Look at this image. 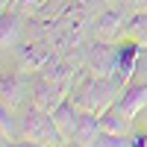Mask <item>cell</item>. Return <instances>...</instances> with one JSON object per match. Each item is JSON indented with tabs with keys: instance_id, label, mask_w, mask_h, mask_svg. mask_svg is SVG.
<instances>
[{
	"instance_id": "6da1fadb",
	"label": "cell",
	"mask_w": 147,
	"mask_h": 147,
	"mask_svg": "<svg viewBox=\"0 0 147 147\" xmlns=\"http://www.w3.org/2000/svg\"><path fill=\"white\" fill-rule=\"evenodd\" d=\"M121 85L115 77H100V74H91L88 68L77 74L74 80V88H71V97L82 112H94V115H103L109 106L118 100L121 94Z\"/></svg>"
},
{
	"instance_id": "7a4b0ae2",
	"label": "cell",
	"mask_w": 147,
	"mask_h": 147,
	"mask_svg": "<svg viewBox=\"0 0 147 147\" xmlns=\"http://www.w3.org/2000/svg\"><path fill=\"white\" fill-rule=\"evenodd\" d=\"M21 138L30 141V144H65L62 132H59L56 121H53V112H44L38 106H30V112L21 118Z\"/></svg>"
},
{
	"instance_id": "3957f363",
	"label": "cell",
	"mask_w": 147,
	"mask_h": 147,
	"mask_svg": "<svg viewBox=\"0 0 147 147\" xmlns=\"http://www.w3.org/2000/svg\"><path fill=\"white\" fill-rule=\"evenodd\" d=\"M15 53H18V65L27 71V74H38V71H44V68H50L56 59L62 56L47 38H30V41H21V44L15 47Z\"/></svg>"
},
{
	"instance_id": "277c9868",
	"label": "cell",
	"mask_w": 147,
	"mask_h": 147,
	"mask_svg": "<svg viewBox=\"0 0 147 147\" xmlns=\"http://www.w3.org/2000/svg\"><path fill=\"white\" fill-rule=\"evenodd\" d=\"M82 65L88 68L91 74H100V77H115V74H118V41L91 38L88 44H85Z\"/></svg>"
},
{
	"instance_id": "5b68a950",
	"label": "cell",
	"mask_w": 147,
	"mask_h": 147,
	"mask_svg": "<svg viewBox=\"0 0 147 147\" xmlns=\"http://www.w3.org/2000/svg\"><path fill=\"white\" fill-rule=\"evenodd\" d=\"M30 88H32V106L44 109V112H53L65 97H71L74 85H65V82H59V80H50L47 74H32Z\"/></svg>"
},
{
	"instance_id": "8992f818",
	"label": "cell",
	"mask_w": 147,
	"mask_h": 147,
	"mask_svg": "<svg viewBox=\"0 0 147 147\" xmlns=\"http://www.w3.org/2000/svg\"><path fill=\"white\" fill-rule=\"evenodd\" d=\"M127 21H129V12L121 6V3H112L109 9H103L100 15L94 18L91 32H94V38H103V41H118L121 35H124Z\"/></svg>"
},
{
	"instance_id": "52a82bcc",
	"label": "cell",
	"mask_w": 147,
	"mask_h": 147,
	"mask_svg": "<svg viewBox=\"0 0 147 147\" xmlns=\"http://www.w3.org/2000/svg\"><path fill=\"white\" fill-rule=\"evenodd\" d=\"M30 82H32V74H27L21 65L12 68V71H3V80H0V103L15 109L21 103V97H24Z\"/></svg>"
},
{
	"instance_id": "ba28073f",
	"label": "cell",
	"mask_w": 147,
	"mask_h": 147,
	"mask_svg": "<svg viewBox=\"0 0 147 147\" xmlns=\"http://www.w3.org/2000/svg\"><path fill=\"white\" fill-rule=\"evenodd\" d=\"M112 106H115L124 118L136 121V115H138L141 109L147 106V82H132V80H129L124 88H121L118 100H115Z\"/></svg>"
},
{
	"instance_id": "9c48e42d",
	"label": "cell",
	"mask_w": 147,
	"mask_h": 147,
	"mask_svg": "<svg viewBox=\"0 0 147 147\" xmlns=\"http://www.w3.org/2000/svg\"><path fill=\"white\" fill-rule=\"evenodd\" d=\"M138 53H141V44H138V41L127 38V35H121V38H118V74H115V80H118L121 85H127V82L132 80Z\"/></svg>"
},
{
	"instance_id": "30bf717a",
	"label": "cell",
	"mask_w": 147,
	"mask_h": 147,
	"mask_svg": "<svg viewBox=\"0 0 147 147\" xmlns=\"http://www.w3.org/2000/svg\"><path fill=\"white\" fill-rule=\"evenodd\" d=\"M80 115H82V109L74 103V97H65L62 103H59L53 109V121H56V127L59 132H62V138L65 144L74 141V136H77V127H80Z\"/></svg>"
},
{
	"instance_id": "8fae6325",
	"label": "cell",
	"mask_w": 147,
	"mask_h": 147,
	"mask_svg": "<svg viewBox=\"0 0 147 147\" xmlns=\"http://www.w3.org/2000/svg\"><path fill=\"white\" fill-rule=\"evenodd\" d=\"M24 21L27 18L18 9H3V15H0V41H3V47H18L21 44V32L27 27Z\"/></svg>"
},
{
	"instance_id": "7c38bea8",
	"label": "cell",
	"mask_w": 147,
	"mask_h": 147,
	"mask_svg": "<svg viewBox=\"0 0 147 147\" xmlns=\"http://www.w3.org/2000/svg\"><path fill=\"white\" fill-rule=\"evenodd\" d=\"M97 136H100V115H94V112H82V115H80L77 136H74L71 144L88 147V144H97Z\"/></svg>"
},
{
	"instance_id": "4fadbf2b",
	"label": "cell",
	"mask_w": 147,
	"mask_h": 147,
	"mask_svg": "<svg viewBox=\"0 0 147 147\" xmlns=\"http://www.w3.org/2000/svg\"><path fill=\"white\" fill-rule=\"evenodd\" d=\"M100 129L103 132H112V136H129V132H132V121L124 118L115 106H109L106 112L100 115Z\"/></svg>"
},
{
	"instance_id": "5bb4252c",
	"label": "cell",
	"mask_w": 147,
	"mask_h": 147,
	"mask_svg": "<svg viewBox=\"0 0 147 147\" xmlns=\"http://www.w3.org/2000/svg\"><path fill=\"white\" fill-rule=\"evenodd\" d=\"M21 132H15V109L0 103V144H18Z\"/></svg>"
},
{
	"instance_id": "9a60e30c",
	"label": "cell",
	"mask_w": 147,
	"mask_h": 147,
	"mask_svg": "<svg viewBox=\"0 0 147 147\" xmlns=\"http://www.w3.org/2000/svg\"><path fill=\"white\" fill-rule=\"evenodd\" d=\"M124 35L138 41L141 47H147V12H132L127 27H124Z\"/></svg>"
},
{
	"instance_id": "2e32d148",
	"label": "cell",
	"mask_w": 147,
	"mask_h": 147,
	"mask_svg": "<svg viewBox=\"0 0 147 147\" xmlns=\"http://www.w3.org/2000/svg\"><path fill=\"white\" fill-rule=\"evenodd\" d=\"M129 144L144 147V144H147V132H129Z\"/></svg>"
},
{
	"instance_id": "e0dca14e",
	"label": "cell",
	"mask_w": 147,
	"mask_h": 147,
	"mask_svg": "<svg viewBox=\"0 0 147 147\" xmlns=\"http://www.w3.org/2000/svg\"><path fill=\"white\" fill-rule=\"evenodd\" d=\"M18 3H21V0H0L3 9H18Z\"/></svg>"
},
{
	"instance_id": "ac0fdd59",
	"label": "cell",
	"mask_w": 147,
	"mask_h": 147,
	"mask_svg": "<svg viewBox=\"0 0 147 147\" xmlns=\"http://www.w3.org/2000/svg\"><path fill=\"white\" fill-rule=\"evenodd\" d=\"M127 3H132V6H141V3H147V0H127Z\"/></svg>"
},
{
	"instance_id": "d6986e66",
	"label": "cell",
	"mask_w": 147,
	"mask_h": 147,
	"mask_svg": "<svg viewBox=\"0 0 147 147\" xmlns=\"http://www.w3.org/2000/svg\"><path fill=\"white\" fill-rule=\"evenodd\" d=\"M106 3H109V6H112V3H121V0H106Z\"/></svg>"
}]
</instances>
